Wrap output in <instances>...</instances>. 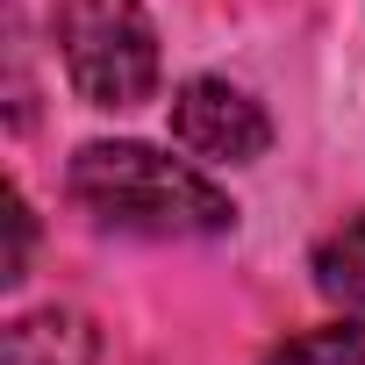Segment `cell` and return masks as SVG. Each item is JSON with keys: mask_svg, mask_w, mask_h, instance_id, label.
<instances>
[{"mask_svg": "<svg viewBox=\"0 0 365 365\" xmlns=\"http://www.w3.org/2000/svg\"><path fill=\"white\" fill-rule=\"evenodd\" d=\"M265 365H365V322H329V329H308V336L279 344Z\"/></svg>", "mask_w": 365, "mask_h": 365, "instance_id": "8992f818", "label": "cell"}, {"mask_svg": "<svg viewBox=\"0 0 365 365\" xmlns=\"http://www.w3.org/2000/svg\"><path fill=\"white\" fill-rule=\"evenodd\" d=\"M58 51L86 108H136L158 93V29L143 0H58Z\"/></svg>", "mask_w": 365, "mask_h": 365, "instance_id": "7a4b0ae2", "label": "cell"}, {"mask_svg": "<svg viewBox=\"0 0 365 365\" xmlns=\"http://www.w3.org/2000/svg\"><path fill=\"white\" fill-rule=\"evenodd\" d=\"M8 365H93V329L65 308L22 315L8 329Z\"/></svg>", "mask_w": 365, "mask_h": 365, "instance_id": "277c9868", "label": "cell"}, {"mask_svg": "<svg viewBox=\"0 0 365 365\" xmlns=\"http://www.w3.org/2000/svg\"><path fill=\"white\" fill-rule=\"evenodd\" d=\"M172 136H179V150H194L208 165H251L272 143V122H265V108L244 86H230V79H187L172 93Z\"/></svg>", "mask_w": 365, "mask_h": 365, "instance_id": "3957f363", "label": "cell"}, {"mask_svg": "<svg viewBox=\"0 0 365 365\" xmlns=\"http://www.w3.org/2000/svg\"><path fill=\"white\" fill-rule=\"evenodd\" d=\"M315 287L344 308H365V215H351L315 244Z\"/></svg>", "mask_w": 365, "mask_h": 365, "instance_id": "5b68a950", "label": "cell"}, {"mask_svg": "<svg viewBox=\"0 0 365 365\" xmlns=\"http://www.w3.org/2000/svg\"><path fill=\"white\" fill-rule=\"evenodd\" d=\"M72 201L93 222L136 237H222L237 222L187 158H165L150 143H86L72 158Z\"/></svg>", "mask_w": 365, "mask_h": 365, "instance_id": "6da1fadb", "label": "cell"}, {"mask_svg": "<svg viewBox=\"0 0 365 365\" xmlns=\"http://www.w3.org/2000/svg\"><path fill=\"white\" fill-rule=\"evenodd\" d=\"M8 222H15V251H8V279H22V272H29V208L15 201V208H8Z\"/></svg>", "mask_w": 365, "mask_h": 365, "instance_id": "52a82bcc", "label": "cell"}]
</instances>
